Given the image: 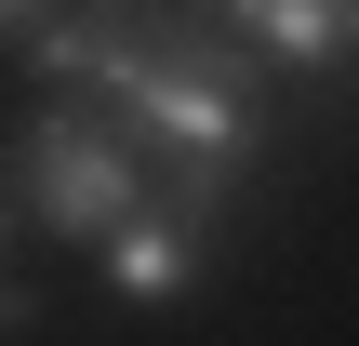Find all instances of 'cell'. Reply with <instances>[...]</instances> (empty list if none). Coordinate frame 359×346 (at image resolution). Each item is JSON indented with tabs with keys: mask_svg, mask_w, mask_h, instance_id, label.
Wrapping results in <instances>:
<instances>
[{
	"mask_svg": "<svg viewBox=\"0 0 359 346\" xmlns=\"http://www.w3.org/2000/svg\"><path fill=\"white\" fill-rule=\"evenodd\" d=\"M0 53H13L27 80H53V93L120 107V93L147 80V53H160V13H133V0H53V13H27Z\"/></svg>",
	"mask_w": 359,
	"mask_h": 346,
	"instance_id": "cell-3",
	"label": "cell"
},
{
	"mask_svg": "<svg viewBox=\"0 0 359 346\" xmlns=\"http://www.w3.org/2000/svg\"><path fill=\"white\" fill-rule=\"evenodd\" d=\"M120 133L147 147V173L160 187H200V200H226L280 133H266V53L240 40V27H213V13H160V53H147V80L120 93Z\"/></svg>",
	"mask_w": 359,
	"mask_h": 346,
	"instance_id": "cell-1",
	"label": "cell"
},
{
	"mask_svg": "<svg viewBox=\"0 0 359 346\" xmlns=\"http://www.w3.org/2000/svg\"><path fill=\"white\" fill-rule=\"evenodd\" d=\"M213 253H226V200H200V187H147V200L93 240V267H107L120 307H173V293H200Z\"/></svg>",
	"mask_w": 359,
	"mask_h": 346,
	"instance_id": "cell-4",
	"label": "cell"
},
{
	"mask_svg": "<svg viewBox=\"0 0 359 346\" xmlns=\"http://www.w3.org/2000/svg\"><path fill=\"white\" fill-rule=\"evenodd\" d=\"M27 13H53V0H0V40H13V27H27Z\"/></svg>",
	"mask_w": 359,
	"mask_h": 346,
	"instance_id": "cell-8",
	"label": "cell"
},
{
	"mask_svg": "<svg viewBox=\"0 0 359 346\" xmlns=\"http://www.w3.org/2000/svg\"><path fill=\"white\" fill-rule=\"evenodd\" d=\"M213 27H240L266 67H359V0H213Z\"/></svg>",
	"mask_w": 359,
	"mask_h": 346,
	"instance_id": "cell-5",
	"label": "cell"
},
{
	"mask_svg": "<svg viewBox=\"0 0 359 346\" xmlns=\"http://www.w3.org/2000/svg\"><path fill=\"white\" fill-rule=\"evenodd\" d=\"M0 187H13L27 227H53V240L93 253V240L147 200V147H133L120 107H93V93H40V107L0 133Z\"/></svg>",
	"mask_w": 359,
	"mask_h": 346,
	"instance_id": "cell-2",
	"label": "cell"
},
{
	"mask_svg": "<svg viewBox=\"0 0 359 346\" xmlns=\"http://www.w3.org/2000/svg\"><path fill=\"white\" fill-rule=\"evenodd\" d=\"M13 333H40V293H27V280H0V346Z\"/></svg>",
	"mask_w": 359,
	"mask_h": 346,
	"instance_id": "cell-6",
	"label": "cell"
},
{
	"mask_svg": "<svg viewBox=\"0 0 359 346\" xmlns=\"http://www.w3.org/2000/svg\"><path fill=\"white\" fill-rule=\"evenodd\" d=\"M13 240H27V213H13V187H0V253H13Z\"/></svg>",
	"mask_w": 359,
	"mask_h": 346,
	"instance_id": "cell-7",
	"label": "cell"
},
{
	"mask_svg": "<svg viewBox=\"0 0 359 346\" xmlns=\"http://www.w3.org/2000/svg\"><path fill=\"white\" fill-rule=\"evenodd\" d=\"M133 13H173V0H133Z\"/></svg>",
	"mask_w": 359,
	"mask_h": 346,
	"instance_id": "cell-9",
	"label": "cell"
}]
</instances>
